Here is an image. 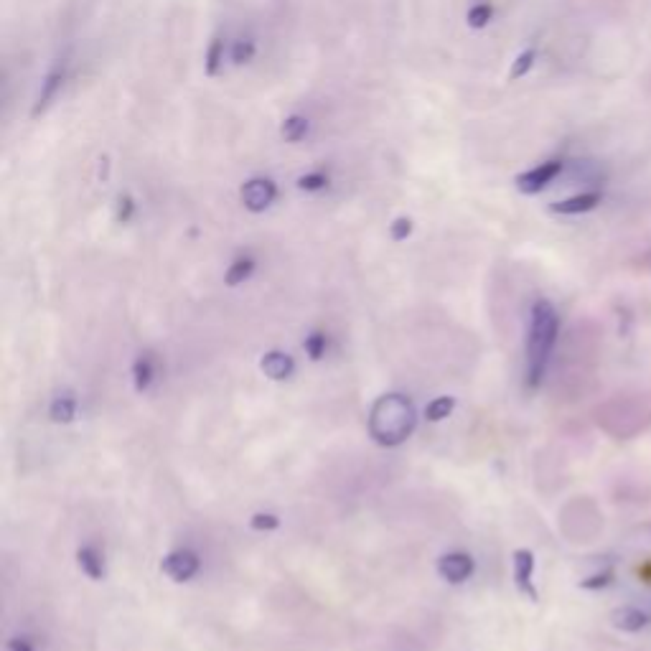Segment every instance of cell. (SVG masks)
Wrapping results in <instances>:
<instances>
[{
  "mask_svg": "<svg viewBox=\"0 0 651 651\" xmlns=\"http://www.w3.org/2000/svg\"><path fill=\"white\" fill-rule=\"evenodd\" d=\"M557 336H560V316L555 306L545 298L532 306L529 313V331H527V387L537 390L545 379L550 357L555 351Z\"/></svg>",
  "mask_w": 651,
  "mask_h": 651,
  "instance_id": "cell-1",
  "label": "cell"
},
{
  "mask_svg": "<svg viewBox=\"0 0 651 651\" xmlns=\"http://www.w3.org/2000/svg\"><path fill=\"white\" fill-rule=\"evenodd\" d=\"M418 425V412L412 405L410 397L405 395H382L372 405L369 412V435L374 438V443L384 448L402 446Z\"/></svg>",
  "mask_w": 651,
  "mask_h": 651,
  "instance_id": "cell-2",
  "label": "cell"
},
{
  "mask_svg": "<svg viewBox=\"0 0 651 651\" xmlns=\"http://www.w3.org/2000/svg\"><path fill=\"white\" fill-rule=\"evenodd\" d=\"M69 77H72V56L64 51L62 56H56L51 67L46 69V74L41 77L39 90H36L34 105H31V120H39L44 117L51 107L59 102V97L64 95V87H67Z\"/></svg>",
  "mask_w": 651,
  "mask_h": 651,
  "instance_id": "cell-3",
  "label": "cell"
},
{
  "mask_svg": "<svg viewBox=\"0 0 651 651\" xmlns=\"http://www.w3.org/2000/svg\"><path fill=\"white\" fill-rule=\"evenodd\" d=\"M278 181L273 176H250L240 186V201L250 214H265L278 201Z\"/></svg>",
  "mask_w": 651,
  "mask_h": 651,
  "instance_id": "cell-4",
  "label": "cell"
},
{
  "mask_svg": "<svg viewBox=\"0 0 651 651\" xmlns=\"http://www.w3.org/2000/svg\"><path fill=\"white\" fill-rule=\"evenodd\" d=\"M562 171H565V161H562V158H550V161H542L537 163V166L519 173L517 179H514V186L519 189V194L537 196L542 194L547 186L555 184Z\"/></svg>",
  "mask_w": 651,
  "mask_h": 651,
  "instance_id": "cell-5",
  "label": "cell"
},
{
  "mask_svg": "<svg viewBox=\"0 0 651 651\" xmlns=\"http://www.w3.org/2000/svg\"><path fill=\"white\" fill-rule=\"evenodd\" d=\"M163 575L173 580V583H189L191 578H196L201 570V560L194 550L189 547H179V550L168 552L161 562Z\"/></svg>",
  "mask_w": 651,
  "mask_h": 651,
  "instance_id": "cell-6",
  "label": "cell"
},
{
  "mask_svg": "<svg viewBox=\"0 0 651 651\" xmlns=\"http://www.w3.org/2000/svg\"><path fill=\"white\" fill-rule=\"evenodd\" d=\"M473 570H476V562H473V557L463 550L446 552V555L438 560V575L451 585L466 583V580L473 575Z\"/></svg>",
  "mask_w": 651,
  "mask_h": 651,
  "instance_id": "cell-7",
  "label": "cell"
},
{
  "mask_svg": "<svg viewBox=\"0 0 651 651\" xmlns=\"http://www.w3.org/2000/svg\"><path fill=\"white\" fill-rule=\"evenodd\" d=\"M603 204V191H580V194L560 199L550 204L552 214H562V217H578V214H588Z\"/></svg>",
  "mask_w": 651,
  "mask_h": 651,
  "instance_id": "cell-8",
  "label": "cell"
},
{
  "mask_svg": "<svg viewBox=\"0 0 651 651\" xmlns=\"http://www.w3.org/2000/svg\"><path fill=\"white\" fill-rule=\"evenodd\" d=\"M229 49H232V44H229V39L224 31H217V34L209 39V44H206V49H204V74L206 77L217 79L219 74L224 72V67H227V62H229Z\"/></svg>",
  "mask_w": 651,
  "mask_h": 651,
  "instance_id": "cell-9",
  "label": "cell"
},
{
  "mask_svg": "<svg viewBox=\"0 0 651 651\" xmlns=\"http://www.w3.org/2000/svg\"><path fill=\"white\" fill-rule=\"evenodd\" d=\"M514 583H517L519 593L537 601V588H535V555L529 550L514 552Z\"/></svg>",
  "mask_w": 651,
  "mask_h": 651,
  "instance_id": "cell-10",
  "label": "cell"
},
{
  "mask_svg": "<svg viewBox=\"0 0 651 651\" xmlns=\"http://www.w3.org/2000/svg\"><path fill=\"white\" fill-rule=\"evenodd\" d=\"M260 369L273 382H285V379H290L295 374V359L290 357L288 351L273 349L260 359Z\"/></svg>",
  "mask_w": 651,
  "mask_h": 651,
  "instance_id": "cell-11",
  "label": "cell"
},
{
  "mask_svg": "<svg viewBox=\"0 0 651 651\" xmlns=\"http://www.w3.org/2000/svg\"><path fill=\"white\" fill-rule=\"evenodd\" d=\"M311 130V117L303 115V112H290V115H285L283 120H280V138L290 145H298L303 143V140H308Z\"/></svg>",
  "mask_w": 651,
  "mask_h": 651,
  "instance_id": "cell-12",
  "label": "cell"
},
{
  "mask_svg": "<svg viewBox=\"0 0 651 651\" xmlns=\"http://www.w3.org/2000/svg\"><path fill=\"white\" fill-rule=\"evenodd\" d=\"M77 565L90 580H105V555L97 545H82L77 550Z\"/></svg>",
  "mask_w": 651,
  "mask_h": 651,
  "instance_id": "cell-13",
  "label": "cell"
},
{
  "mask_svg": "<svg viewBox=\"0 0 651 651\" xmlns=\"http://www.w3.org/2000/svg\"><path fill=\"white\" fill-rule=\"evenodd\" d=\"M255 270H257L255 255H250V252H242V255L234 257V260L229 262V268L224 270V283H227L229 288L245 285L247 280L255 275Z\"/></svg>",
  "mask_w": 651,
  "mask_h": 651,
  "instance_id": "cell-14",
  "label": "cell"
},
{
  "mask_svg": "<svg viewBox=\"0 0 651 651\" xmlns=\"http://www.w3.org/2000/svg\"><path fill=\"white\" fill-rule=\"evenodd\" d=\"M77 397H74L72 390H62L56 392L54 400L49 405V418L59 425H69L74 418H77Z\"/></svg>",
  "mask_w": 651,
  "mask_h": 651,
  "instance_id": "cell-15",
  "label": "cell"
},
{
  "mask_svg": "<svg viewBox=\"0 0 651 651\" xmlns=\"http://www.w3.org/2000/svg\"><path fill=\"white\" fill-rule=\"evenodd\" d=\"M158 374V362L153 354H140L138 359L133 362V384H135V392H148L151 390L153 379H156Z\"/></svg>",
  "mask_w": 651,
  "mask_h": 651,
  "instance_id": "cell-16",
  "label": "cell"
},
{
  "mask_svg": "<svg viewBox=\"0 0 651 651\" xmlns=\"http://www.w3.org/2000/svg\"><path fill=\"white\" fill-rule=\"evenodd\" d=\"M331 186V173L326 168H311L295 179V189L301 194H323Z\"/></svg>",
  "mask_w": 651,
  "mask_h": 651,
  "instance_id": "cell-17",
  "label": "cell"
},
{
  "mask_svg": "<svg viewBox=\"0 0 651 651\" xmlns=\"http://www.w3.org/2000/svg\"><path fill=\"white\" fill-rule=\"evenodd\" d=\"M611 618H613V626L621 631H641L651 621L649 613L639 611V608L634 606L618 608V611H613Z\"/></svg>",
  "mask_w": 651,
  "mask_h": 651,
  "instance_id": "cell-18",
  "label": "cell"
},
{
  "mask_svg": "<svg viewBox=\"0 0 651 651\" xmlns=\"http://www.w3.org/2000/svg\"><path fill=\"white\" fill-rule=\"evenodd\" d=\"M496 16V8L491 0H476L471 3L466 11V26L473 28V31H484V28L491 26Z\"/></svg>",
  "mask_w": 651,
  "mask_h": 651,
  "instance_id": "cell-19",
  "label": "cell"
},
{
  "mask_svg": "<svg viewBox=\"0 0 651 651\" xmlns=\"http://www.w3.org/2000/svg\"><path fill=\"white\" fill-rule=\"evenodd\" d=\"M257 59V41L252 36H237L232 41V49H229V62L234 67H250Z\"/></svg>",
  "mask_w": 651,
  "mask_h": 651,
  "instance_id": "cell-20",
  "label": "cell"
},
{
  "mask_svg": "<svg viewBox=\"0 0 651 651\" xmlns=\"http://www.w3.org/2000/svg\"><path fill=\"white\" fill-rule=\"evenodd\" d=\"M537 56H540V54H537L535 46H527V49L519 51V54L514 56L512 67H509V79H512V82H517V79L527 77V74L532 72V69H535Z\"/></svg>",
  "mask_w": 651,
  "mask_h": 651,
  "instance_id": "cell-21",
  "label": "cell"
},
{
  "mask_svg": "<svg viewBox=\"0 0 651 651\" xmlns=\"http://www.w3.org/2000/svg\"><path fill=\"white\" fill-rule=\"evenodd\" d=\"M303 351H306V357L311 362H321L326 357V351H329V336H326V331H311L303 339Z\"/></svg>",
  "mask_w": 651,
  "mask_h": 651,
  "instance_id": "cell-22",
  "label": "cell"
},
{
  "mask_svg": "<svg viewBox=\"0 0 651 651\" xmlns=\"http://www.w3.org/2000/svg\"><path fill=\"white\" fill-rule=\"evenodd\" d=\"M453 410H456V397H435V400L428 402V407H425V418H428L430 423H440V420L451 418Z\"/></svg>",
  "mask_w": 651,
  "mask_h": 651,
  "instance_id": "cell-23",
  "label": "cell"
},
{
  "mask_svg": "<svg viewBox=\"0 0 651 651\" xmlns=\"http://www.w3.org/2000/svg\"><path fill=\"white\" fill-rule=\"evenodd\" d=\"M138 214V201H135L133 194L123 191V194L115 199V222L117 224H130Z\"/></svg>",
  "mask_w": 651,
  "mask_h": 651,
  "instance_id": "cell-24",
  "label": "cell"
},
{
  "mask_svg": "<svg viewBox=\"0 0 651 651\" xmlns=\"http://www.w3.org/2000/svg\"><path fill=\"white\" fill-rule=\"evenodd\" d=\"M412 232H415V222H412L407 214H402V217H395L390 224V237L395 242H405L410 240Z\"/></svg>",
  "mask_w": 651,
  "mask_h": 651,
  "instance_id": "cell-25",
  "label": "cell"
},
{
  "mask_svg": "<svg viewBox=\"0 0 651 651\" xmlns=\"http://www.w3.org/2000/svg\"><path fill=\"white\" fill-rule=\"evenodd\" d=\"M250 527L255 529V532H275V529L280 527V519L270 512H257L252 514Z\"/></svg>",
  "mask_w": 651,
  "mask_h": 651,
  "instance_id": "cell-26",
  "label": "cell"
},
{
  "mask_svg": "<svg viewBox=\"0 0 651 651\" xmlns=\"http://www.w3.org/2000/svg\"><path fill=\"white\" fill-rule=\"evenodd\" d=\"M8 651H39V646H36V641L31 639V636L26 634H18L13 636V639H8Z\"/></svg>",
  "mask_w": 651,
  "mask_h": 651,
  "instance_id": "cell-27",
  "label": "cell"
},
{
  "mask_svg": "<svg viewBox=\"0 0 651 651\" xmlns=\"http://www.w3.org/2000/svg\"><path fill=\"white\" fill-rule=\"evenodd\" d=\"M611 578H613V573L611 570H606V573H601V575H593V578H588V580H583V588H588V590H593V588H603V585H608L611 583Z\"/></svg>",
  "mask_w": 651,
  "mask_h": 651,
  "instance_id": "cell-28",
  "label": "cell"
}]
</instances>
